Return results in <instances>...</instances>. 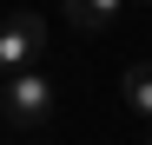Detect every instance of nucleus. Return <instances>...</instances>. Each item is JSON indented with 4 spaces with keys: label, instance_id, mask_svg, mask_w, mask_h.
<instances>
[{
    "label": "nucleus",
    "instance_id": "f03ea898",
    "mask_svg": "<svg viewBox=\"0 0 152 145\" xmlns=\"http://www.w3.org/2000/svg\"><path fill=\"white\" fill-rule=\"evenodd\" d=\"M40 46H46V20L40 13H7L0 20V79L20 72V66H33Z\"/></svg>",
    "mask_w": 152,
    "mask_h": 145
},
{
    "label": "nucleus",
    "instance_id": "39448f33",
    "mask_svg": "<svg viewBox=\"0 0 152 145\" xmlns=\"http://www.w3.org/2000/svg\"><path fill=\"white\" fill-rule=\"evenodd\" d=\"M139 7H152V0H139Z\"/></svg>",
    "mask_w": 152,
    "mask_h": 145
},
{
    "label": "nucleus",
    "instance_id": "7ed1b4c3",
    "mask_svg": "<svg viewBox=\"0 0 152 145\" xmlns=\"http://www.w3.org/2000/svg\"><path fill=\"white\" fill-rule=\"evenodd\" d=\"M119 7H126V0H66V20L80 33H106L113 20H119Z\"/></svg>",
    "mask_w": 152,
    "mask_h": 145
},
{
    "label": "nucleus",
    "instance_id": "f257e3e1",
    "mask_svg": "<svg viewBox=\"0 0 152 145\" xmlns=\"http://www.w3.org/2000/svg\"><path fill=\"white\" fill-rule=\"evenodd\" d=\"M53 112H60V92H53V79H40L33 66H20V72L0 79V125L7 132H46Z\"/></svg>",
    "mask_w": 152,
    "mask_h": 145
},
{
    "label": "nucleus",
    "instance_id": "20e7f679",
    "mask_svg": "<svg viewBox=\"0 0 152 145\" xmlns=\"http://www.w3.org/2000/svg\"><path fill=\"white\" fill-rule=\"evenodd\" d=\"M119 99L132 106L145 125H152V59H139V66H126V79H119Z\"/></svg>",
    "mask_w": 152,
    "mask_h": 145
}]
</instances>
